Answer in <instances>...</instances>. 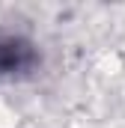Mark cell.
Wrapping results in <instances>:
<instances>
[{"label": "cell", "mask_w": 125, "mask_h": 128, "mask_svg": "<svg viewBox=\"0 0 125 128\" xmlns=\"http://www.w3.org/2000/svg\"><path fill=\"white\" fill-rule=\"evenodd\" d=\"M36 63V51L15 33L0 30V78H18Z\"/></svg>", "instance_id": "obj_1"}]
</instances>
